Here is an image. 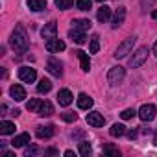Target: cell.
Returning a JSON list of instances; mask_svg holds the SVG:
<instances>
[{
	"label": "cell",
	"instance_id": "obj_34",
	"mask_svg": "<svg viewBox=\"0 0 157 157\" xmlns=\"http://www.w3.org/2000/svg\"><path fill=\"white\" fill-rule=\"evenodd\" d=\"M37 153H39V148H37V146H28L26 151H24L26 157H30V155H37Z\"/></svg>",
	"mask_w": 157,
	"mask_h": 157
},
{
	"label": "cell",
	"instance_id": "obj_1",
	"mask_svg": "<svg viewBox=\"0 0 157 157\" xmlns=\"http://www.w3.org/2000/svg\"><path fill=\"white\" fill-rule=\"evenodd\" d=\"M10 43H11V46H13L15 52L24 54V52L28 50V46H30V39H28V35H26V30H24L22 26H15Z\"/></svg>",
	"mask_w": 157,
	"mask_h": 157
},
{
	"label": "cell",
	"instance_id": "obj_28",
	"mask_svg": "<svg viewBox=\"0 0 157 157\" xmlns=\"http://www.w3.org/2000/svg\"><path fill=\"white\" fill-rule=\"evenodd\" d=\"M102 151L107 153V155H120L118 148H115L113 144H104V146H102Z\"/></svg>",
	"mask_w": 157,
	"mask_h": 157
},
{
	"label": "cell",
	"instance_id": "obj_31",
	"mask_svg": "<svg viewBox=\"0 0 157 157\" xmlns=\"http://www.w3.org/2000/svg\"><path fill=\"white\" fill-rule=\"evenodd\" d=\"M72 4H74V0H56V6L59 10H68Z\"/></svg>",
	"mask_w": 157,
	"mask_h": 157
},
{
	"label": "cell",
	"instance_id": "obj_41",
	"mask_svg": "<svg viewBox=\"0 0 157 157\" xmlns=\"http://www.w3.org/2000/svg\"><path fill=\"white\" fill-rule=\"evenodd\" d=\"M96 2H105V0H96Z\"/></svg>",
	"mask_w": 157,
	"mask_h": 157
},
{
	"label": "cell",
	"instance_id": "obj_7",
	"mask_svg": "<svg viewBox=\"0 0 157 157\" xmlns=\"http://www.w3.org/2000/svg\"><path fill=\"white\" fill-rule=\"evenodd\" d=\"M46 68H48V72H50L52 76H56V78H61V76H63V65H61V61L56 59V57H48Z\"/></svg>",
	"mask_w": 157,
	"mask_h": 157
},
{
	"label": "cell",
	"instance_id": "obj_11",
	"mask_svg": "<svg viewBox=\"0 0 157 157\" xmlns=\"http://www.w3.org/2000/svg\"><path fill=\"white\" fill-rule=\"evenodd\" d=\"M10 94H11V98L15 100V102H22L24 98H26V91H24V87L22 85H11V89H10Z\"/></svg>",
	"mask_w": 157,
	"mask_h": 157
},
{
	"label": "cell",
	"instance_id": "obj_2",
	"mask_svg": "<svg viewBox=\"0 0 157 157\" xmlns=\"http://www.w3.org/2000/svg\"><path fill=\"white\" fill-rule=\"evenodd\" d=\"M135 41H137V37H128V39H124V41L118 44V48H117V52H115V57H117V59L128 57V54H131V50H133V46H135Z\"/></svg>",
	"mask_w": 157,
	"mask_h": 157
},
{
	"label": "cell",
	"instance_id": "obj_22",
	"mask_svg": "<svg viewBox=\"0 0 157 157\" xmlns=\"http://www.w3.org/2000/svg\"><path fill=\"white\" fill-rule=\"evenodd\" d=\"M72 26L74 28H78V30H83V32H87V30H91V21L89 19H76V21H72Z\"/></svg>",
	"mask_w": 157,
	"mask_h": 157
},
{
	"label": "cell",
	"instance_id": "obj_39",
	"mask_svg": "<svg viewBox=\"0 0 157 157\" xmlns=\"http://www.w3.org/2000/svg\"><path fill=\"white\" fill-rule=\"evenodd\" d=\"M153 54H155V56H157V43H155V44H153Z\"/></svg>",
	"mask_w": 157,
	"mask_h": 157
},
{
	"label": "cell",
	"instance_id": "obj_19",
	"mask_svg": "<svg viewBox=\"0 0 157 157\" xmlns=\"http://www.w3.org/2000/svg\"><path fill=\"white\" fill-rule=\"evenodd\" d=\"M76 56L80 57V63H82V70H83V72H89V68H91V61H89V56H87L83 50H78V52H76Z\"/></svg>",
	"mask_w": 157,
	"mask_h": 157
},
{
	"label": "cell",
	"instance_id": "obj_4",
	"mask_svg": "<svg viewBox=\"0 0 157 157\" xmlns=\"http://www.w3.org/2000/svg\"><path fill=\"white\" fill-rule=\"evenodd\" d=\"M124 76H126V68L120 67V65H117V67H113V68L109 70V74H107V82H109L111 85H117V83H120V82L124 80Z\"/></svg>",
	"mask_w": 157,
	"mask_h": 157
},
{
	"label": "cell",
	"instance_id": "obj_5",
	"mask_svg": "<svg viewBox=\"0 0 157 157\" xmlns=\"http://www.w3.org/2000/svg\"><path fill=\"white\" fill-rule=\"evenodd\" d=\"M155 113H157V107L153 104H144L140 109H139V118L142 122H151L155 118Z\"/></svg>",
	"mask_w": 157,
	"mask_h": 157
},
{
	"label": "cell",
	"instance_id": "obj_9",
	"mask_svg": "<svg viewBox=\"0 0 157 157\" xmlns=\"http://www.w3.org/2000/svg\"><path fill=\"white\" fill-rule=\"evenodd\" d=\"M87 124H89V126H93V128H102V126L105 124V118H104V115H102V113L93 111V113H89V115H87Z\"/></svg>",
	"mask_w": 157,
	"mask_h": 157
},
{
	"label": "cell",
	"instance_id": "obj_20",
	"mask_svg": "<svg viewBox=\"0 0 157 157\" xmlns=\"http://www.w3.org/2000/svg\"><path fill=\"white\" fill-rule=\"evenodd\" d=\"M15 133V124L10 120H2L0 122V135H11Z\"/></svg>",
	"mask_w": 157,
	"mask_h": 157
},
{
	"label": "cell",
	"instance_id": "obj_8",
	"mask_svg": "<svg viewBox=\"0 0 157 157\" xmlns=\"http://www.w3.org/2000/svg\"><path fill=\"white\" fill-rule=\"evenodd\" d=\"M41 35H43V39H46V41L57 39V24H56V21H50L48 24H44V28L41 30Z\"/></svg>",
	"mask_w": 157,
	"mask_h": 157
},
{
	"label": "cell",
	"instance_id": "obj_23",
	"mask_svg": "<svg viewBox=\"0 0 157 157\" xmlns=\"http://www.w3.org/2000/svg\"><path fill=\"white\" fill-rule=\"evenodd\" d=\"M28 8L32 11H43L46 8V0H28Z\"/></svg>",
	"mask_w": 157,
	"mask_h": 157
},
{
	"label": "cell",
	"instance_id": "obj_3",
	"mask_svg": "<svg viewBox=\"0 0 157 157\" xmlns=\"http://www.w3.org/2000/svg\"><path fill=\"white\" fill-rule=\"evenodd\" d=\"M148 54H150V50H148V46H140V48H137V52L129 57V67L131 68H137V67H140L146 59H148Z\"/></svg>",
	"mask_w": 157,
	"mask_h": 157
},
{
	"label": "cell",
	"instance_id": "obj_35",
	"mask_svg": "<svg viewBox=\"0 0 157 157\" xmlns=\"http://www.w3.org/2000/svg\"><path fill=\"white\" fill-rule=\"evenodd\" d=\"M128 137H129V139H135V137H137V131H135V129L128 131Z\"/></svg>",
	"mask_w": 157,
	"mask_h": 157
},
{
	"label": "cell",
	"instance_id": "obj_38",
	"mask_svg": "<svg viewBox=\"0 0 157 157\" xmlns=\"http://www.w3.org/2000/svg\"><path fill=\"white\" fill-rule=\"evenodd\" d=\"M151 19H153V21H157V10H155V11H151Z\"/></svg>",
	"mask_w": 157,
	"mask_h": 157
},
{
	"label": "cell",
	"instance_id": "obj_15",
	"mask_svg": "<svg viewBox=\"0 0 157 157\" xmlns=\"http://www.w3.org/2000/svg\"><path fill=\"white\" fill-rule=\"evenodd\" d=\"M28 142H30V133H21L11 140V146L13 148H24Z\"/></svg>",
	"mask_w": 157,
	"mask_h": 157
},
{
	"label": "cell",
	"instance_id": "obj_30",
	"mask_svg": "<svg viewBox=\"0 0 157 157\" xmlns=\"http://www.w3.org/2000/svg\"><path fill=\"white\" fill-rule=\"evenodd\" d=\"M98 50H100V41H98V37L94 35V37L91 39V46H89V52H91V54H96Z\"/></svg>",
	"mask_w": 157,
	"mask_h": 157
},
{
	"label": "cell",
	"instance_id": "obj_24",
	"mask_svg": "<svg viewBox=\"0 0 157 157\" xmlns=\"http://www.w3.org/2000/svg\"><path fill=\"white\" fill-rule=\"evenodd\" d=\"M50 89H52V82H50V80H46V78H43V80L37 83V93H41V94L50 93Z\"/></svg>",
	"mask_w": 157,
	"mask_h": 157
},
{
	"label": "cell",
	"instance_id": "obj_14",
	"mask_svg": "<svg viewBox=\"0 0 157 157\" xmlns=\"http://www.w3.org/2000/svg\"><path fill=\"white\" fill-rule=\"evenodd\" d=\"M67 46H65V43L63 41H59V39H52V41H46V50L48 52H63Z\"/></svg>",
	"mask_w": 157,
	"mask_h": 157
},
{
	"label": "cell",
	"instance_id": "obj_10",
	"mask_svg": "<svg viewBox=\"0 0 157 157\" xmlns=\"http://www.w3.org/2000/svg\"><path fill=\"white\" fill-rule=\"evenodd\" d=\"M37 137L39 139H50L54 133H56V126L54 124H48V126H37Z\"/></svg>",
	"mask_w": 157,
	"mask_h": 157
},
{
	"label": "cell",
	"instance_id": "obj_26",
	"mask_svg": "<svg viewBox=\"0 0 157 157\" xmlns=\"http://www.w3.org/2000/svg\"><path fill=\"white\" fill-rule=\"evenodd\" d=\"M76 6L80 11H89L93 6V0H76Z\"/></svg>",
	"mask_w": 157,
	"mask_h": 157
},
{
	"label": "cell",
	"instance_id": "obj_17",
	"mask_svg": "<svg viewBox=\"0 0 157 157\" xmlns=\"http://www.w3.org/2000/svg\"><path fill=\"white\" fill-rule=\"evenodd\" d=\"M78 107L80 109H91L93 107V98L87 96L85 93H82L80 96H78Z\"/></svg>",
	"mask_w": 157,
	"mask_h": 157
},
{
	"label": "cell",
	"instance_id": "obj_6",
	"mask_svg": "<svg viewBox=\"0 0 157 157\" xmlns=\"http://www.w3.org/2000/svg\"><path fill=\"white\" fill-rule=\"evenodd\" d=\"M19 78H21L24 83H33L37 80V72L32 67H21L19 68Z\"/></svg>",
	"mask_w": 157,
	"mask_h": 157
},
{
	"label": "cell",
	"instance_id": "obj_37",
	"mask_svg": "<svg viewBox=\"0 0 157 157\" xmlns=\"http://www.w3.org/2000/svg\"><path fill=\"white\" fill-rule=\"evenodd\" d=\"M65 155H67V157H72V155H74V151H72V150H67V151H65Z\"/></svg>",
	"mask_w": 157,
	"mask_h": 157
},
{
	"label": "cell",
	"instance_id": "obj_25",
	"mask_svg": "<svg viewBox=\"0 0 157 157\" xmlns=\"http://www.w3.org/2000/svg\"><path fill=\"white\" fill-rule=\"evenodd\" d=\"M124 133H126V128H124V124H118V122L113 124L111 129H109V135L111 137H122Z\"/></svg>",
	"mask_w": 157,
	"mask_h": 157
},
{
	"label": "cell",
	"instance_id": "obj_12",
	"mask_svg": "<svg viewBox=\"0 0 157 157\" xmlns=\"http://www.w3.org/2000/svg\"><path fill=\"white\" fill-rule=\"evenodd\" d=\"M72 93L68 91V89H61L59 93H57V102H59V105H63V107H67V105H70L72 104Z\"/></svg>",
	"mask_w": 157,
	"mask_h": 157
},
{
	"label": "cell",
	"instance_id": "obj_16",
	"mask_svg": "<svg viewBox=\"0 0 157 157\" xmlns=\"http://www.w3.org/2000/svg\"><path fill=\"white\" fill-rule=\"evenodd\" d=\"M124 19H126V8H118L113 15V28H118L124 24Z\"/></svg>",
	"mask_w": 157,
	"mask_h": 157
},
{
	"label": "cell",
	"instance_id": "obj_33",
	"mask_svg": "<svg viewBox=\"0 0 157 157\" xmlns=\"http://www.w3.org/2000/svg\"><path fill=\"white\" fill-rule=\"evenodd\" d=\"M135 115H137V111H135V109H124V111L120 113V117H122L124 120H129V118H133Z\"/></svg>",
	"mask_w": 157,
	"mask_h": 157
},
{
	"label": "cell",
	"instance_id": "obj_32",
	"mask_svg": "<svg viewBox=\"0 0 157 157\" xmlns=\"http://www.w3.org/2000/svg\"><path fill=\"white\" fill-rule=\"evenodd\" d=\"M61 118H63L65 122H74V120L78 118V115L72 113V111H65V113H61Z\"/></svg>",
	"mask_w": 157,
	"mask_h": 157
},
{
	"label": "cell",
	"instance_id": "obj_29",
	"mask_svg": "<svg viewBox=\"0 0 157 157\" xmlns=\"http://www.w3.org/2000/svg\"><path fill=\"white\" fill-rule=\"evenodd\" d=\"M80 155H83V157H87L89 153H91V144L89 142H80Z\"/></svg>",
	"mask_w": 157,
	"mask_h": 157
},
{
	"label": "cell",
	"instance_id": "obj_18",
	"mask_svg": "<svg viewBox=\"0 0 157 157\" xmlns=\"http://www.w3.org/2000/svg\"><path fill=\"white\" fill-rule=\"evenodd\" d=\"M96 19H98L100 22H107V21L111 19V8L100 6V8H98V13H96Z\"/></svg>",
	"mask_w": 157,
	"mask_h": 157
},
{
	"label": "cell",
	"instance_id": "obj_13",
	"mask_svg": "<svg viewBox=\"0 0 157 157\" xmlns=\"http://www.w3.org/2000/svg\"><path fill=\"white\" fill-rule=\"evenodd\" d=\"M68 37H70L74 43H78V44H83V43L87 41L85 32H83V30H78V28H72V30L68 32Z\"/></svg>",
	"mask_w": 157,
	"mask_h": 157
},
{
	"label": "cell",
	"instance_id": "obj_27",
	"mask_svg": "<svg viewBox=\"0 0 157 157\" xmlns=\"http://www.w3.org/2000/svg\"><path fill=\"white\" fill-rule=\"evenodd\" d=\"M41 104H43V102H41L39 98H33V100H30V102L26 104V109H28V111L37 113V111H39V107H41Z\"/></svg>",
	"mask_w": 157,
	"mask_h": 157
},
{
	"label": "cell",
	"instance_id": "obj_21",
	"mask_svg": "<svg viewBox=\"0 0 157 157\" xmlns=\"http://www.w3.org/2000/svg\"><path fill=\"white\" fill-rule=\"evenodd\" d=\"M37 115L39 117H52L54 115V105L50 102H43L41 107H39V111H37Z\"/></svg>",
	"mask_w": 157,
	"mask_h": 157
},
{
	"label": "cell",
	"instance_id": "obj_36",
	"mask_svg": "<svg viewBox=\"0 0 157 157\" xmlns=\"http://www.w3.org/2000/svg\"><path fill=\"white\" fill-rule=\"evenodd\" d=\"M44 153H48V155H54V153H57V151H56V150H54V148H50V150H46V151H44Z\"/></svg>",
	"mask_w": 157,
	"mask_h": 157
},
{
	"label": "cell",
	"instance_id": "obj_40",
	"mask_svg": "<svg viewBox=\"0 0 157 157\" xmlns=\"http://www.w3.org/2000/svg\"><path fill=\"white\" fill-rule=\"evenodd\" d=\"M153 144H157V131H155V137H153Z\"/></svg>",
	"mask_w": 157,
	"mask_h": 157
}]
</instances>
